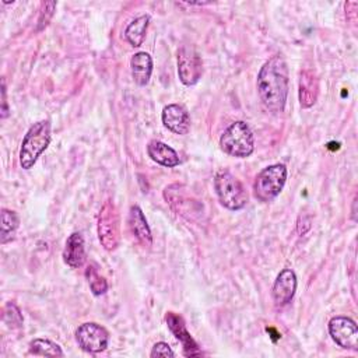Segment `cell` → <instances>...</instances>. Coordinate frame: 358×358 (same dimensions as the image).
I'll return each mask as SVG.
<instances>
[{
    "instance_id": "4fadbf2b",
    "label": "cell",
    "mask_w": 358,
    "mask_h": 358,
    "mask_svg": "<svg viewBox=\"0 0 358 358\" xmlns=\"http://www.w3.org/2000/svg\"><path fill=\"white\" fill-rule=\"evenodd\" d=\"M319 95V80L312 70H303L299 74V103L308 109L316 103Z\"/></svg>"
},
{
    "instance_id": "7c38bea8",
    "label": "cell",
    "mask_w": 358,
    "mask_h": 358,
    "mask_svg": "<svg viewBox=\"0 0 358 358\" xmlns=\"http://www.w3.org/2000/svg\"><path fill=\"white\" fill-rule=\"evenodd\" d=\"M162 123L164 126L173 131L175 134H187L190 130V116L187 110L178 103L166 105L162 110Z\"/></svg>"
},
{
    "instance_id": "277c9868",
    "label": "cell",
    "mask_w": 358,
    "mask_h": 358,
    "mask_svg": "<svg viewBox=\"0 0 358 358\" xmlns=\"http://www.w3.org/2000/svg\"><path fill=\"white\" fill-rule=\"evenodd\" d=\"M214 189L220 203L228 210H241L248 203V192L242 182L228 171H221L215 175Z\"/></svg>"
},
{
    "instance_id": "603a6c76",
    "label": "cell",
    "mask_w": 358,
    "mask_h": 358,
    "mask_svg": "<svg viewBox=\"0 0 358 358\" xmlns=\"http://www.w3.org/2000/svg\"><path fill=\"white\" fill-rule=\"evenodd\" d=\"M55 7H56V3H53V1H50V3H43V4H42L41 17H39V20H38V22H39V29H42L43 27L48 25L50 17L53 15Z\"/></svg>"
},
{
    "instance_id": "7a4b0ae2",
    "label": "cell",
    "mask_w": 358,
    "mask_h": 358,
    "mask_svg": "<svg viewBox=\"0 0 358 358\" xmlns=\"http://www.w3.org/2000/svg\"><path fill=\"white\" fill-rule=\"evenodd\" d=\"M50 143V122L39 120L34 123L22 138L20 148V165L22 169H31L38 157Z\"/></svg>"
},
{
    "instance_id": "5bb4252c",
    "label": "cell",
    "mask_w": 358,
    "mask_h": 358,
    "mask_svg": "<svg viewBox=\"0 0 358 358\" xmlns=\"http://www.w3.org/2000/svg\"><path fill=\"white\" fill-rule=\"evenodd\" d=\"M129 228L136 239L145 248L152 245V235L148 222L138 206H131L129 211Z\"/></svg>"
},
{
    "instance_id": "3957f363",
    "label": "cell",
    "mask_w": 358,
    "mask_h": 358,
    "mask_svg": "<svg viewBox=\"0 0 358 358\" xmlns=\"http://www.w3.org/2000/svg\"><path fill=\"white\" fill-rule=\"evenodd\" d=\"M220 145L221 150L231 157H249L255 150L253 133L245 122H234L222 133L220 138Z\"/></svg>"
},
{
    "instance_id": "d6986e66",
    "label": "cell",
    "mask_w": 358,
    "mask_h": 358,
    "mask_svg": "<svg viewBox=\"0 0 358 358\" xmlns=\"http://www.w3.org/2000/svg\"><path fill=\"white\" fill-rule=\"evenodd\" d=\"M29 352L43 357H63V351L59 344L46 338H34L29 343Z\"/></svg>"
},
{
    "instance_id": "44dd1931",
    "label": "cell",
    "mask_w": 358,
    "mask_h": 358,
    "mask_svg": "<svg viewBox=\"0 0 358 358\" xmlns=\"http://www.w3.org/2000/svg\"><path fill=\"white\" fill-rule=\"evenodd\" d=\"M85 277L88 280L90 289L94 295H102L108 291V282L106 280L98 273V270L92 266H88L85 270Z\"/></svg>"
},
{
    "instance_id": "8992f818",
    "label": "cell",
    "mask_w": 358,
    "mask_h": 358,
    "mask_svg": "<svg viewBox=\"0 0 358 358\" xmlns=\"http://www.w3.org/2000/svg\"><path fill=\"white\" fill-rule=\"evenodd\" d=\"M98 238L106 250H113L120 241V221L116 206L106 200L98 214Z\"/></svg>"
},
{
    "instance_id": "ac0fdd59",
    "label": "cell",
    "mask_w": 358,
    "mask_h": 358,
    "mask_svg": "<svg viewBox=\"0 0 358 358\" xmlns=\"http://www.w3.org/2000/svg\"><path fill=\"white\" fill-rule=\"evenodd\" d=\"M148 22H150V17L147 14L137 17L136 20H133L124 29V38L127 39V42L134 46L138 48L144 38H145V32L148 28Z\"/></svg>"
},
{
    "instance_id": "5b68a950",
    "label": "cell",
    "mask_w": 358,
    "mask_h": 358,
    "mask_svg": "<svg viewBox=\"0 0 358 358\" xmlns=\"http://www.w3.org/2000/svg\"><path fill=\"white\" fill-rule=\"evenodd\" d=\"M287 180V168L284 164H274L262 169L253 182L255 197L263 203L271 201L282 190Z\"/></svg>"
},
{
    "instance_id": "30bf717a",
    "label": "cell",
    "mask_w": 358,
    "mask_h": 358,
    "mask_svg": "<svg viewBox=\"0 0 358 358\" xmlns=\"http://www.w3.org/2000/svg\"><path fill=\"white\" fill-rule=\"evenodd\" d=\"M166 323L169 330L173 333V336L182 343L183 347V354L186 357H199L203 355L201 350L199 348L197 343L193 340V337L190 336V333L186 329L185 320L180 315H176L173 312H168L166 313Z\"/></svg>"
},
{
    "instance_id": "2e32d148",
    "label": "cell",
    "mask_w": 358,
    "mask_h": 358,
    "mask_svg": "<svg viewBox=\"0 0 358 358\" xmlns=\"http://www.w3.org/2000/svg\"><path fill=\"white\" fill-rule=\"evenodd\" d=\"M64 262L73 267L78 268L85 262V248H84V238L80 232H73L67 241L63 250Z\"/></svg>"
},
{
    "instance_id": "52a82bcc",
    "label": "cell",
    "mask_w": 358,
    "mask_h": 358,
    "mask_svg": "<svg viewBox=\"0 0 358 358\" xmlns=\"http://www.w3.org/2000/svg\"><path fill=\"white\" fill-rule=\"evenodd\" d=\"M76 341L78 347L85 352L96 354L106 350L109 343V333L103 326L94 322H87L77 327Z\"/></svg>"
},
{
    "instance_id": "ba28073f",
    "label": "cell",
    "mask_w": 358,
    "mask_h": 358,
    "mask_svg": "<svg viewBox=\"0 0 358 358\" xmlns=\"http://www.w3.org/2000/svg\"><path fill=\"white\" fill-rule=\"evenodd\" d=\"M329 333L334 343L345 350H358L357 323L347 316H334L329 322Z\"/></svg>"
},
{
    "instance_id": "7402d4cb",
    "label": "cell",
    "mask_w": 358,
    "mask_h": 358,
    "mask_svg": "<svg viewBox=\"0 0 358 358\" xmlns=\"http://www.w3.org/2000/svg\"><path fill=\"white\" fill-rule=\"evenodd\" d=\"M3 320L6 324H8L11 329H18L22 326V315L18 309V306L13 302H7L3 308Z\"/></svg>"
},
{
    "instance_id": "6da1fadb",
    "label": "cell",
    "mask_w": 358,
    "mask_h": 358,
    "mask_svg": "<svg viewBox=\"0 0 358 358\" xmlns=\"http://www.w3.org/2000/svg\"><path fill=\"white\" fill-rule=\"evenodd\" d=\"M289 74L282 56L274 55L257 74V92L263 105L273 113H281L288 95Z\"/></svg>"
},
{
    "instance_id": "e0dca14e",
    "label": "cell",
    "mask_w": 358,
    "mask_h": 358,
    "mask_svg": "<svg viewBox=\"0 0 358 358\" xmlns=\"http://www.w3.org/2000/svg\"><path fill=\"white\" fill-rule=\"evenodd\" d=\"M131 77L140 87L148 84L152 73V59L147 52H137L130 60Z\"/></svg>"
},
{
    "instance_id": "9a60e30c",
    "label": "cell",
    "mask_w": 358,
    "mask_h": 358,
    "mask_svg": "<svg viewBox=\"0 0 358 358\" xmlns=\"http://www.w3.org/2000/svg\"><path fill=\"white\" fill-rule=\"evenodd\" d=\"M147 152H148V157L154 162H157L162 166H166V168L178 166L180 162L178 152L172 147H169L168 144H165L159 140L150 141L147 145Z\"/></svg>"
},
{
    "instance_id": "d4e9b609",
    "label": "cell",
    "mask_w": 358,
    "mask_h": 358,
    "mask_svg": "<svg viewBox=\"0 0 358 358\" xmlns=\"http://www.w3.org/2000/svg\"><path fill=\"white\" fill-rule=\"evenodd\" d=\"M1 117L6 119L8 116V106H7V98H6V83L1 81Z\"/></svg>"
},
{
    "instance_id": "8fae6325",
    "label": "cell",
    "mask_w": 358,
    "mask_h": 358,
    "mask_svg": "<svg viewBox=\"0 0 358 358\" xmlns=\"http://www.w3.org/2000/svg\"><path fill=\"white\" fill-rule=\"evenodd\" d=\"M296 291V275L291 268H284L277 275L271 295L275 306H285L291 302Z\"/></svg>"
},
{
    "instance_id": "9c48e42d",
    "label": "cell",
    "mask_w": 358,
    "mask_h": 358,
    "mask_svg": "<svg viewBox=\"0 0 358 358\" xmlns=\"http://www.w3.org/2000/svg\"><path fill=\"white\" fill-rule=\"evenodd\" d=\"M203 73L200 55L190 46H182L178 52V74L185 85H194Z\"/></svg>"
},
{
    "instance_id": "cb8c5ba5",
    "label": "cell",
    "mask_w": 358,
    "mask_h": 358,
    "mask_svg": "<svg viewBox=\"0 0 358 358\" xmlns=\"http://www.w3.org/2000/svg\"><path fill=\"white\" fill-rule=\"evenodd\" d=\"M150 355L151 357H175V352L172 351V348L169 347L168 343L159 341V343L154 344Z\"/></svg>"
},
{
    "instance_id": "ffe728a7",
    "label": "cell",
    "mask_w": 358,
    "mask_h": 358,
    "mask_svg": "<svg viewBox=\"0 0 358 358\" xmlns=\"http://www.w3.org/2000/svg\"><path fill=\"white\" fill-rule=\"evenodd\" d=\"M18 215L7 208L1 210V242H7L8 238L13 236L14 231L18 227Z\"/></svg>"
}]
</instances>
